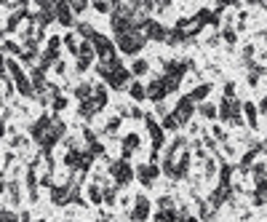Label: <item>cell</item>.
<instances>
[{
	"label": "cell",
	"mask_w": 267,
	"mask_h": 222,
	"mask_svg": "<svg viewBox=\"0 0 267 222\" xmlns=\"http://www.w3.org/2000/svg\"><path fill=\"white\" fill-rule=\"evenodd\" d=\"M219 124H227L232 128H246L240 99H222V102H219Z\"/></svg>",
	"instance_id": "1"
},
{
	"label": "cell",
	"mask_w": 267,
	"mask_h": 222,
	"mask_svg": "<svg viewBox=\"0 0 267 222\" xmlns=\"http://www.w3.org/2000/svg\"><path fill=\"white\" fill-rule=\"evenodd\" d=\"M115 46H118V51H120V54H126V56H131V59H136L139 54H142V48L147 46V35L142 32V30L134 27L131 32L118 35V38H115Z\"/></svg>",
	"instance_id": "2"
},
{
	"label": "cell",
	"mask_w": 267,
	"mask_h": 222,
	"mask_svg": "<svg viewBox=\"0 0 267 222\" xmlns=\"http://www.w3.org/2000/svg\"><path fill=\"white\" fill-rule=\"evenodd\" d=\"M107 174L118 188H128L136 180V166H131V160H126V158H115L107 164Z\"/></svg>",
	"instance_id": "3"
},
{
	"label": "cell",
	"mask_w": 267,
	"mask_h": 222,
	"mask_svg": "<svg viewBox=\"0 0 267 222\" xmlns=\"http://www.w3.org/2000/svg\"><path fill=\"white\" fill-rule=\"evenodd\" d=\"M174 118L179 120V126H190L192 124V118H195V112H198V104L190 99V94H184V96H179L176 99V104H174Z\"/></svg>",
	"instance_id": "4"
},
{
	"label": "cell",
	"mask_w": 267,
	"mask_h": 222,
	"mask_svg": "<svg viewBox=\"0 0 267 222\" xmlns=\"http://www.w3.org/2000/svg\"><path fill=\"white\" fill-rule=\"evenodd\" d=\"M160 164H136V182L142 188H147V190H152L155 188V182H158V177H160Z\"/></svg>",
	"instance_id": "5"
},
{
	"label": "cell",
	"mask_w": 267,
	"mask_h": 222,
	"mask_svg": "<svg viewBox=\"0 0 267 222\" xmlns=\"http://www.w3.org/2000/svg\"><path fill=\"white\" fill-rule=\"evenodd\" d=\"M152 214V201L147 198L144 193L134 196V204H131V212H128V222H147Z\"/></svg>",
	"instance_id": "6"
},
{
	"label": "cell",
	"mask_w": 267,
	"mask_h": 222,
	"mask_svg": "<svg viewBox=\"0 0 267 222\" xmlns=\"http://www.w3.org/2000/svg\"><path fill=\"white\" fill-rule=\"evenodd\" d=\"M144 126H147V134H150V142H152V152H160L163 144H166V132H163V126L155 120L152 112L144 116Z\"/></svg>",
	"instance_id": "7"
},
{
	"label": "cell",
	"mask_w": 267,
	"mask_h": 222,
	"mask_svg": "<svg viewBox=\"0 0 267 222\" xmlns=\"http://www.w3.org/2000/svg\"><path fill=\"white\" fill-rule=\"evenodd\" d=\"M91 43H94V48H96V56H99V62H110V59H118V54H115V48L118 46L110 40L107 35H102V32H96L91 38Z\"/></svg>",
	"instance_id": "8"
},
{
	"label": "cell",
	"mask_w": 267,
	"mask_h": 222,
	"mask_svg": "<svg viewBox=\"0 0 267 222\" xmlns=\"http://www.w3.org/2000/svg\"><path fill=\"white\" fill-rule=\"evenodd\" d=\"M171 96V88H168V83L163 75H158V78H152L150 83H147V99L155 104H160V102H166V99Z\"/></svg>",
	"instance_id": "9"
},
{
	"label": "cell",
	"mask_w": 267,
	"mask_h": 222,
	"mask_svg": "<svg viewBox=\"0 0 267 222\" xmlns=\"http://www.w3.org/2000/svg\"><path fill=\"white\" fill-rule=\"evenodd\" d=\"M22 193H24L22 177H8V180L3 177V198H6L11 206H19V204H22V198H24Z\"/></svg>",
	"instance_id": "10"
},
{
	"label": "cell",
	"mask_w": 267,
	"mask_h": 222,
	"mask_svg": "<svg viewBox=\"0 0 267 222\" xmlns=\"http://www.w3.org/2000/svg\"><path fill=\"white\" fill-rule=\"evenodd\" d=\"M232 196H235V190H232L230 185H216V188L208 193L206 201H208V204H211V206H214V209L219 212L224 204H230V201H232Z\"/></svg>",
	"instance_id": "11"
},
{
	"label": "cell",
	"mask_w": 267,
	"mask_h": 222,
	"mask_svg": "<svg viewBox=\"0 0 267 222\" xmlns=\"http://www.w3.org/2000/svg\"><path fill=\"white\" fill-rule=\"evenodd\" d=\"M56 24L67 27L70 32L78 27V16H75V11H72V6H70V3H56Z\"/></svg>",
	"instance_id": "12"
},
{
	"label": "cell",
	"mask_w": 267,
	"mask_h": 222,
	"mask_svg": "<svg viewBox=\"0 0 267 222\" xmlns=\"http://www.w3.org/2000/svg\"><path fill=\"white\" fill-rule=\"evenodd\" d=\"M139 148H142V136H139L136 132L123 134V140H120V158L131 160V156H134V152H136Z\"/></svg>",
	"instance_id": "13"
},
{
	"label": "cell",
	"mask_w": 267,
	"mask_h": 222,
	"mask_svg": "<svg viewBox=\"0 0 267 222\" xmlns=\"http://www.w3.org/2000/svg\"><path fill=\"white\" fill-rule=\"evenodd\" d=\"M24 185H27L30 204H38V201H40V193H38V185H40V177H38V169H35V166H27V172H24Z\"/></svg>",
	"instance_id": "14"
},
{
	"label": "cell",
	"mask_w": 267,
	"mask_h": 222,
	"mask_svg": "<svg viewBox=\"0 0 267 222\" xmlns=\"http://www.w3.org/2000/svg\"><path fill=\"white\" fill-rule=\"evenodd\" d=\"M147 40H155V43H166L168 40V27L163 24L160 19H150V24L144 30Z\"/></svg>",
	"instance_id": "15"
},
{
	"label": "cell",
	"mask_w": 267,
	"mask_h": 222,
	"mask_svg": "<svg viewBox=\"0 0 267 222\" xmlns=\"http://www.w3.org/2000/svg\"><path fill=\"white\" fill-rule=\"evenodd\" d=\"M219 35H222V43L227 46V48H235L238 46V27L232 24V19H227L222 30H219Z\"/></svg>",
	"instance_id": "16"
},
{
	"label": "cell",
	"mask_w": 267,
	"mask_h": 222,
	"mask_svg": "<svg viewBox=\"0 0 267 222\" xmlns=\"http://www.w3.org/2000/svg\"><path fill=\"white\" fill-rule=\"evenodd\" d=\"M243 118H246L248 132H256V128H259V104L243 102Z\"/></svg>",
	"instance_id": "17"
},
{
	"label": "cell",
	"mask_w": 267,
	"mask_h": 222,
	"mask_svg": "<svg viewBox=\"0 0 267 222\" xmlns=\"http://www.w3.org/2000/svg\"><path fill=\"white\" fill-rule=\"evenodd\" d=\"M190 166H192V150H184L182 156L176 158V182L190 177Z\"/></svg>",
	"instance_id": "18"
},
{
	"label": "cell",
	"mask_w": 267,
	"mask_h": 222,
	"mask_svg": "<svg viewBox=\"0 0 267 222\" xmlns=\"http://www.w3.org/2000/svg\"><path fill=\"white\" fill-rule=\"evenodd\" d=\"M94 86H96V83L83 80V83H78V86L72 88V94H75V99H78V104H83V102H88V99H94Z\"/></svg>",
	"instance_id": "19"
},
{
	"label": "cell",
	"mask_w": 267,
	"mask_h": 222,
	"mask_svg": "<svg viewBox=\"0 0 267 222\" xmlns=\"http://www.w3.org/2000/svg\"><path fill=\"white\" fill-rule=\"evenodd\" d=\"M107 102H110V86L107 83H96V86H94V104H96L99 110H104Z\"/></svg>",
	"instance_id": "20"
},
{
	"label": "cell",
	"mask_w": 267,
	"mask_h": 222,
	"mask_svg": "<svg viewBox=\"0 0 267 222\" xmlns=\"http://www.w3.org/2000/svg\"><path fill=\"white\" fill-rule=\"evenodd\" d=\"M211 91H214L211 83H198V86L190 91V99H192L195 104H203V102H208V94H211Z\"/></svg>",
	"instance_id": "21"
},
{
	"label": "cell",
	"mask_w": 267,
	"mask_h": 222,
	"mask_svg": "<svg viewBox=\"0 0 267 222\" xmlns=\"http://www.w3.org/2000/svg\"><path fill=\"white\" fill-rule=\"evenodd\" d=\"M62 40H64V48L72 54L75 59L80 56V43H83V40H78V32H75V30H72V32H64V35H62Z\"/></svg>",
	"instance_id": "22"
},
{
	"label": "cell",
	"mask_w": 267,
	"mask_h": 222,
	"mask_svg": "<svg viewBox=\"0 0 267 222\" xmlns=\"http://www.w3.org/2000/svg\"><path fill=\"white\" fill-rule=\"evenodd\" d=\"M264 75H267V70H264V67L256 62L254 67H251V70H246V83H248L251 88H256L259 83H262V78H264Z\"/></svg>",
	"instance_id": "23"
},
{
	"label": "cell",
	"mask_w": 267,
	"mask_h": 222,
	"mask_svg": "<svg viewBox=\"0 0 267 222\" xmlns=\"http://www.w3.org/2000/svg\"><path fill=\"white\" fill-rule=\"evenodd\" d=\"M128 70H131V75H134V80H136V78H142V75L150 72V62H147V59H142V56H136V59H131Z\"/></svg>",
	"instance_id": "24"
},
{
	"label": "cell",
	"mask_w": 267,
	"mask_h": 222,
	"mask_svg": "<svg viewBox=\"0 0 267 222\" xmlns=\"http://www.w3.org/2000/svg\"><path fill=\"white\" fill-rule=\"evenodd\" d=\"M120 126H123V118L115 112V116H110V118L104 120V128H102V134H104V136H118Z\"/></svg>",
	"instance_id": "25"
},
{
	"label": "cell",
	"mask_w": 267,
	"mask_h": 222,
	"mask_svg": "<svg viewBox=\"0 0 267 222\" xmlns=\"http://www.w3.org/2000/svg\"><path fill=\"white\" fill-rule=\"evenodd\" d=\"M86 198H88L91 204H104V188L96 185V182H88V185H86Z\"/></svg>",
	"instance_id": "26"
},
{
	"label": "cell",
	"mask_w": 267,
	"mask_h": 222,
	"mask_svg": "<svg viewBox=\"0 0 267 222\" xmlns=\"http://www.w3.org/2000/svg\"><path fill=\"white\" fill-rule=\"evenodd\" d=\"M99 112H102V110L94 104V99H88V102H83V104H78V116H80L83 120H94Z\"/></svg>",
	"instance_id": "27"
},
{
	"label": "cell",
	"mask_w": 267,
	"mask_h": 222,
	"mask_svg": "<svg viewBox=\"0 0 267 222\" xmlns=\"http://www.w3.org/2000/svg\"><path fill=\"white\" fill-rule=\"evenodd\" d=\"M198 116L206 118V120H216V118H219V104H214V102L198 104Z\"/></svg>",
	"instance_id": "28"
},
{
	"label": "cell",
	"mask_w": 267,
	"mask_h": 222,
	"mask_svg": "<svg viewBox=\"0 0 267 222\" xmlns=\"http://www.w3.org/2000/svg\"><path fill=\"white\" fill-rule=\"evenodd\" d=\"M128 96L134 99V102H144V99H147V86H144V83H139V80H134L128 86Z\"/></svg>",
	"instance_id": "29"
},
{
	"label": "cell",
	"mask_w": 267,
	"mask_h": 222,
	"mask_svg": "<svg viewBox=\"0 0 267 222\" xmlns=\"http://www.w3.org/2000/svg\"><path fill=\"white\" fill-rule=\"evenodd\" d=\"M251 180H254V185L267 182V164H264V160H256V164L251 166Z\"/></svg>",
	"instance_id": "30"
},
{
	"label": "cell",
	"mask_w": 267,
	"mask_h": 222,
	"mask_svg": "<svg viewBox=\"0 0 267 222\" xmlns=\"http://www.w3.org/2000/svg\"><path fill=\"white\" fill-rule=\"evenodd\" d=\"M75 32L80 35V40H91L94 35H96V30H94V24H88L86 19H78V27H75Z\"/></svg>",
	"instance_id": "31"
},
{
	"label": "cell",
	"mask_w": 267,
	"mask_h": 222,
	"mask_svg": "<svg viewBox=\"0 0 267 222\" xmlns=\"http://www.w3.org/2000/svg\"><path fill=\"white\" fill-rule=\"evenodd\" d=\"M14 94H19V91H16V83L11 80V75H6V72H3V104H6V102H11Z\"/></svg>",
	"instance_id": "32"
},
{
	"label": "cell",
	"mask_w": 267,
	"mask_h": 222,
	"mask_svg": "<svg viewBox=\"0 0 267 222\" xmlns=\"http://www.w3.org/2000/svg\"><path fill=\"white\" fill-rule=\"evenodd\" d=\"M251 204H254V206H264V204H267V182H259V185H254Z\"/></svg>",
	"instance_id": "33"
},
{
	"label": "cell",
	"mask_w": 267,
	"mask_h": 222,
	"mask_svg": "<svg viewBox=\"0 0 267 222\" xmlns=\"http://www.w3.org/2000/svg\"><path fill=\"white\" fill-rule=\"evenodd\" d=\"M30 136L27 134H14V136H8V150H24V148H30Z\"/></svg>",
	"instance_id": "34"
},
{
	"label": "cell",
	"mask_w": 267,
	"mask_h": 222,
	"mask_svg": "<svg viewBox=\"0 0 267 222\" xmlns=\"http://www.w3.org/2000/svg\"><path fill=\"white\" fill-rule=\"evenodd\" d=\"M155 206H158L160 212H174L176 209V198L171 196V193H163L158 201H155Z\"/></svg>",
	"instance_id": "35"
},
{
	"label": "cell",
	"mask_w": 267,
	"mask_h": 222,
	"mask_svg": "<svg viewBox=\"0 0 267 222\" xmlns=\"http://www.w3.org/2000/svg\"><path fill=\"white\" fill-rule=\"evenodd\" d=\"M22 51H24V46H19L16 40H3V54H8V56H14V59H19L22 56Z\"/></svg>",
	"instance_id": "36"
},
{
	"label": "cell",
	"mask_w": 267,
	"mask_h": 222,
	"mask_svg": "<svg viewBox=\"0 0 267 222\" xmlns=\"http://www.w3.org/2000/svg\"><path fill=\"white\" fill-rule=\"evenodd\" d=\"M118 190H120V188H118L115 182L104 185V204H107V206H115V204H118Z\"/></svg>",
	"instance_id": "37"
},
{
	"label": "cell",
	"mask_w": 267,
	"mask_h": 222,
	"mask_svg": "<svg viewBox=\"0 0 267 222\" xmlns=\"http://www.w3.org/2000/svg\"><path fill=\"white\" fill-rule=\"evenodd\" d=\"M160 126H163V132H179V128H182V126H179V120L174 118V112H171V116H166V118H163L160 120Z\"/></svg>",
	"instance_id": "38"
},
{
	"label": "cell",
	"mask_w": 267,
	"mask_h": 222,
	"mask_svg": "<svg viewBox=\"0 0 267 222\" xmlns=\"http://www.w3.org/2000/svg\"><path fill=\"white\" fill-rule=\"evenodd\" d=\"M211 136H214L216 142H222V144H227V142H230V134H227L224 128L219 126V124H214V126H211Z\"/></svg>",
	"instance_id": "39"
},
{
	"label": "cell",
	"mask_w": 267,
	"mask_h": 222,
	"mask_svg": "<svg viewBox=\"0 0 267 222\" xmlns=\"http://www.w3.org/2000/svg\"><path fill=\"white\" fill-rule=\"evenodd\" d=\"M67 104H70V99H67L64 94H62V96H56V99H54V102H51V110H54V116H59V112H64V110H67Z\"/></svg>",
	"instance_id": "40"
},
{
	"label": "cell",
	"mask_w": 267,
	"mask_h": 222,
	"mask_svg": "<svg viewBox=\"0 0 267 222\" xmlns=\"http://www.w3.org/2000/svg\"><path fill=\"white\" fill-rule=\"evenodd\" d=\"M0 222H22V217L14 209H6V206H3V212H0Z\"/></svg>",
	"instance_id": "41"
},
{
	"label": "cell",
	"mask_w": 267,
	"mask_h": 222,
	"mask_svg": "<svg viewBox=\"0 0 267 222\" xmlns=\"http://www.w3.org/2000/svg\"><path fill=\"white\" fill-rule=\"evenodd\" d=\"M14 160H16V152H14V150H8V152H6V156H3V174H6V172H11Z\"/></svg>",
	"instance_id": "42"
},
{
	"label": "cell",
	"mask_w": 267,
	"mask_h": 222,
	"mask_svg": "<svg viewBox=\"0 0 267 222\" xmlns=\"http://www.w3.org/2000/svg\"><path fill=\"white\" fill-rule=\"evenodd\" d=\"M112 8H115V3H102V0L94 3V11L96 14H112Z\"/></svg>",
	"instance_id": "43"
},
{
	"label": "cell",
	"mask_w": 267,
	"mask_h": 222,
	"mask_svg": "<svg viewBox=\"0 0 267 222\" xmlns=\"http://www.w3.org/2000/svg\"><path fill=\"white\" fill-rule=\"evenodd\" d=\"M70 6H72L75 16H78V14H83V11H88V3H83V0H70Z\"/></svg>",
	"instance_id": "44"
},
{
	"label": "cell",
	"mask_w": 267,
	"mask_h": 222,
	"mask_svg": "<svg viewBox=\"0 0 267 222\" xmlns=\"http://www.w3.org/2000/svg\"><path fill=\"white\" fill-rule=\"evenodd\" d=\"M155 116H160V120L166 118V116H171V110H168V104L166 102H160V104H155Z\"/></svg>",
	"instance_id": "45"
},
{
	"label": "cell",
	"mask_w": 267,
	"mask_h": 222,
	"mask_svg": "<svg viewBox=\"0 0 267 222\" xmlns=\"http://www.w3.org/2000/svg\"><path fill=\"white\" fill-rule=\"evenodd\" d=\"M224 99H238V96H235V83L232 80L224 83Z\"/></svg>",
	"instance_id": "46"
},
{
	"label": "cell",
	"mask_w": 267,
	"mask_h": 222,
	"mask_svg": "<svg viewBox=\"0 0 267 222\" xmlns=\"http://www.w3.org/2000/svg\"><path fill=\"white\" fill-rule=\"evenodd\" d=\"M54 72H56V75H62V78H64V75H67V62H64V59H62V62H56V67H54Z\"/></svg>",
	"instance_id": "47"
},
{
	"label": "cell",
	"mask_w": 267,
	"mask_h": 222,
	"mask_svg": "<svg viewBox=\"0 0 267 222\" xmlns=\"http://www.w3.org/2000/svg\"><path fill=\"white\" fill-rule=\"evenodd\" d=\"M256 38H259V40H262V46H267V30H259V32H256Z\"/></svg>",
	"instance_id": "48"
},
{
	"label": "cell",
	"mask_w": 267,
	"mask_h": 222,
	"mask_svg": "<svg viewBox=\"0 0 267 222\" xmlns=\"http://www.w3.org/2000/svg\"><path fill=\"white\" fill-rule=\"evenodd\" d=\"M187 222H200V220H198V217H190V220H187Z\"/></svg>",
	"instance_id": "49"
},
{
	"label": "cell",
	"mask_w": 267,
	"mask_h": 222,
	"mask_svg": "<svg viewBox=\"0 0 267 222\" xmlns=\"http://www.w3.org/2000/svg\"><path fill=\"white\" fill-rule=\"evenodd\" d=\"M38 222H48V220H38Z\"/></svg>",
	"instance_id": "50"
},
{
	"label": "cell",
	"mask_w": 267,
	"mask_h": 222,
	"mask_svg": "<svg viewBox=\"0 0 267 222\" xmlns=\"http://www.w3.org/2000/svg\"><path fill=\"white\" fill-rule=\"evenodd\" d=\"M187 220H190V217H187ZM187 220H182V222H187Z\"/></svg>",
	"instance_id": "51"
}]
</instances>
